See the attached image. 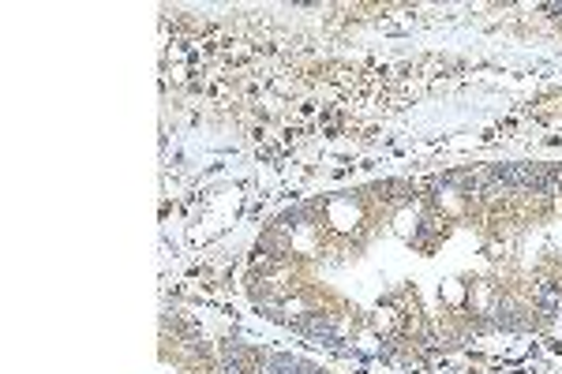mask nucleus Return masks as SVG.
<instances>
[{
    "label": "nucleus",
    "instance_id": "obj_1",
    "mask_svg": "<svg viewBox=\"0 0 562 374\" xmlns=\"http://www.w3.org/2000/svg\"><path fill=\"white\" fill-rule=\"evenodd\" d=\"M251 307L341 360L424 367L562 322V166L487 161L368 180L281 209Z\"/></svg>",
    "mask_w": 562,
    "mask_h": 374
},
{
    "label": "nucleus",
    "instance_id": "obj_2",
    "mask_svg": "<svg viewBox=\"0 0 562 374\" xmlns=\"http://www.w3.org/2000/svg\"><path fill=\"white\" fill-rule=\"evenodd\" d=\"M158 355L169 374H330L301 352L270 349L244 337H206L184 315L161 318Z\"/></svg>",
    "mask_w": 562,
    "mask_h": 374
},
{
    "label": "nucleus",
    "instance_id": "obj_3",
    "mask_svg": "<svg viewBox=\"0 0 562 374\" xmlns=\"http://www.w3.org/2000/svg\"><path fill=\"white\" fill-rule=\"evenodd\" d=\"M543 12H548V20L555 23V31L562 34V4H543Z\"/></svg>",
    "mask_w": 562,
    "mask_h": 374
}]
</instances>
